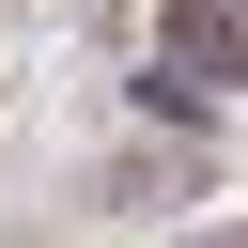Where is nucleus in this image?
<instances>
[{
  "mask_svg": "<svg viewBox=\"0 0 248 248\" xmlns=\"http://www.w3.org/2000/svg\"><path fill=\"white\" fill-rule=\"evenodd\" d=\"M155 78H186L202 108L248 93V0H170V16H155Z\"/></svg>",
  "mask_w": 248,
  "mask_h": 248,
  "instance_id": "f257e3e1",
  "label": "nucleus"
}]
</instances>
